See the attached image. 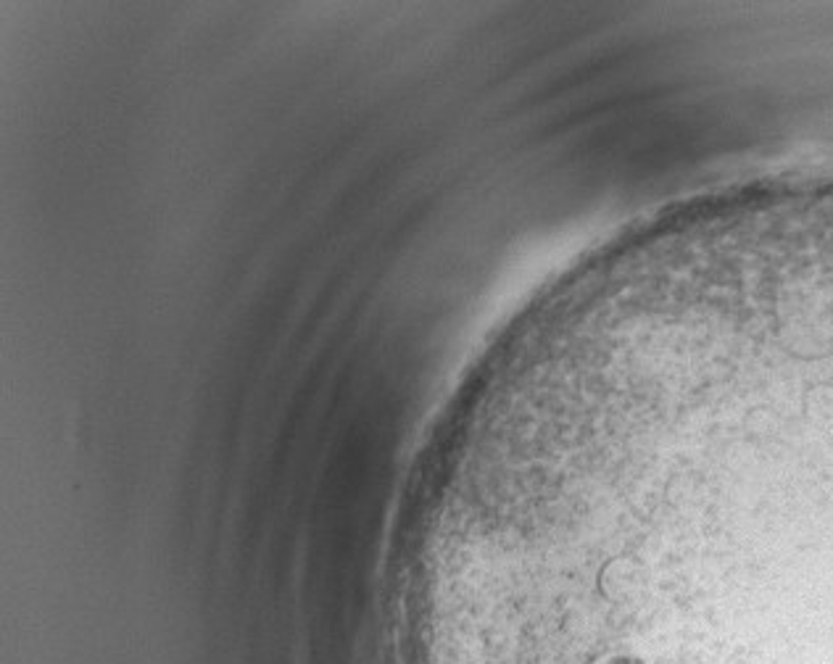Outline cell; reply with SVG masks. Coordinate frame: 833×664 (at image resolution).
<instances>
[{"label":"cell","mask_w":833,"mask_h":664,"mask_svg":"<svg viewBox=\"0 0 833 664\" xmlns=\"http://www.w3.org/2000/svg\"><path fill=\"white\" fill-rule=\"evenodd\" d=\"M583 664H641V662L628 657V654H620V651H615V649H599V651H594L591 657L583 659Z\"/></svg>","instance_id":"obj_1"}]
</instances>
